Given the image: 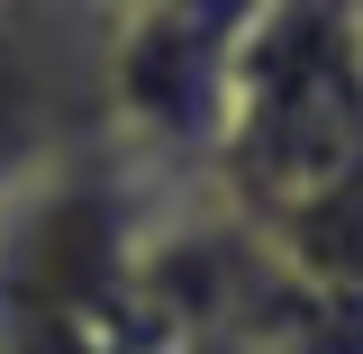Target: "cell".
<instances>
[{
  "mask_svg": "<svg viewBox=\"0 0 363 354\" xmlns=\"http://www.w3.org/2000/svg\"><path fill=\"white\" fill-rule=\"evenodd\" d=\"M100 0H0V209L118 155Z\"/></svg>",
  "mask_w": 363,
  "mask_h": 354,
  "instance_id": "cell-1",
  "label": "cell"
},
{
  "mask_svg": "<svg viewBox=\"0 0 363 354\" xmlns=\"http://www.w3.org/2000/svg\"><path fill=\"white\" fill-rule=\"evenodd\" d=\"M264 0H155L109 37V118L118 155L145 164H218L236 64Z\"/></svg>",
  "mask_w": 363,
  "mask_h": 354,
  "instance_id": "cell-2",
  "label": "cell"
},
{
  "mask_svg": "<svg viewBox=\"0 0 363 354\" xmlns=\"http://www.w3.org/2000/svg\"><path fill=\"white\" fill-rule=\"evenodd\" d=\"M100 9H109V18H128V9H155V0H100Z\"/></svg>",
  "mask_w": 363,
  "mask_h": 354,
  "instance_id": "cell-3",
  "label": "cell"
}]
</instances>
